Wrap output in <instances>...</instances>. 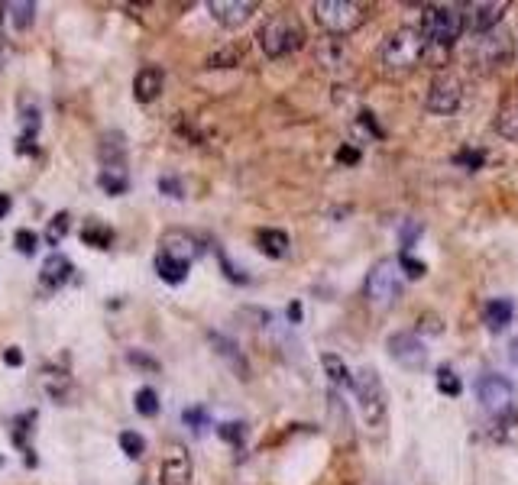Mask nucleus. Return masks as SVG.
I'll return each mask as SVG.
<instances>
[{
  "label": "nucleus",
  "mask_w": 518,
  "mask_h": 485,
  "mask_svg": "<svg viewBox=\"0 0 518 485\" xmlns=\"http://www.w3.org/2000/svg\"><path fill=\"white\" fill-rule=\"evenodd\" d=\"M428 55V39L415 26H399L383 43V72L386 75H408Z\"/></svg>",
  "instance_id": "nucleus-1"
},
{
  "label": "nucleus",
  "mask_w": 518,
  "mask_h": 485,
  "mask_svg": "<svg viewBox=\"0 0 518 485\" xmlns=\"http://www.w3.org/2000/svg\"><path fill=\"white\" fill-rule=\"evenodd\" d=\"M256 39H259V49H263L269 59H282V55H292L302 49L305 30L292 13H272V17L259 26Z\"/></svg>",
  "instance_id": "nucleus-2"
},
{
  "label": "nucleus",
  "mask_w": 518,
  "mask_h": 485,
  "mask_svg": "<svg viewBox=\"0 0 518 485\" xmlns=\"http://www.w3.org/2000/svg\"><path fill=\"white\" fill-rule=\"evenodd\" d=\"M311 13H315L321 30H327L331 36H350L366 23L370 7L360 4V0H318Z\"/></svg>",
  "instance_id": "nucleus-3"
},
{
  "label": "nucleus",
  "mask_w": 518,
  "mask_h": 485,
  "mask_svg": "<svg viewBox=\"0 0 518 485\" xmlns=\"http://www.w3.org/2000/svg\"><path fill=\"white\" fill-rule=\"evenodd\" d=\"M463 30V7L457 4H431L421 13V36L438 49H451Z\"/></svg>",
  "instance_id": "nucleus-4"
},
{
  "label": "nucleus",
  "mask_w": 518,
  "mask_h": 485,
  "mask_svg": "<svg viewBox=\"0 0 518 485\" xmlns=\"http://www.w3.org/2000/svg\"><path fill=\"white\" fill-rule=\"evenodd\" d=\"M402 298V266L399 259H379L366 275V301L376 311H389Z\"/></svg>",
  "instance_id": "nucleus-5"
},
{
  "label": "nucleus",
  "mask_w": 518,
  "mask_h": 485,
  "mask_svg": "<svg viewBox=\"0 0 518 485\" xmlns=\"http://www.w3.org/2000/svg\"><path fill=\"white\" fill-rule=\"evenodd\" d=\"M353 392H357L363 421L370 427H383L389 405H386V388H383V379H379V372L370 366L360 369L357 376H353Z\"/></svg>",
  "instance_id": "nucleus-6"
},
{
  "label": "nucleus",
  "mask_w": 518,
  "mask_h": 485,
  "mask_svg": "<svg viewBox=\"0 0 518 485\" xmlns=\"http://www.w3.org/2000/svg\"><path fill=\"white\" fill-rule=\"evenodd\" d=\"M476 398H480V405L496 414V418H506L515 408V385L506 379V376H496V372H489L480 382H476Z\"/></svg>",
  "instance_id": "nucleus-7"
},
{
  "label": "nucleus",
  "mask_w": 518,
  "mask_h": 485,
  "mask_svg": "<svg viewBox=\"0 0 518 485\" xmlns=\"http://www.w3.org/2000/svg\"><path fill=\"white\" fill-rule=\"evenodd\" d=\"M460 101H463L460 78L451 75V72H441L438 78L431 81L428 97H425V107L431 110V114H438V117H451V114H457Z\"/></svg>",
  "instance_id": "nucleus-8"
},
{
  "label": "nucleus",
  "mask_w": 518,
  "mask_h": 485,
  "mask_svg": "<svg viewBox=\"0 0 518 485\" xmlns=\"http://www.w3.org/2000/svg\"><path fill=\"white\" fill-rule=\"evenodd\" d=\"M470 59L480 65L483 72H493V68L509 65V59H512V39L506 33H496V30L483 33L480 39H476Z\"/></svg>",
  "instance_id": "nucleus-9"
},
{
  "label": "nucleus",
  "mask_w": 518,
  "mask_h": 485,
  "mask_svg": "<svg viewBox=\"0 0 518 485\" xmlns=\"http://www.w3.org/2000/svg\"><path fill=\"white\" fill-rule=\"evenodd\" d=\"M389 346V356L399 363L402 369H425L428 366V350H425V340H421L418 334H412V330H399V334H392L386 340Z\"/></svg>",
  "instance_id": "nucleus-10"
},
{
  "label": "nucleus",
  "mask_w": 518,
  "mask_h": 485,
  "mask_svg": "<svg viewBox=\"0 0 518 485\" xmlns=\"http://www.w3.org/2000/svg\"><path fill=\"white\" fill-rule=\"evenodd\" d=\"M509 4L506 0H476V4H467L463 7V26H467L470 33H493L499 20L506 17Z\"/></svg>",
  "instance_id": "nucleus-11"
},
{
  "label": "nucleus",
  "mask_w": 518,
  "mask_h": 485,
  "mask_svg": "<svg viewBox=\"0 0 518 485\" xmlns=\"http://www.w3.org/2000/svg\"><path fill=\"white\" fill-rule=\"evenodd\" d=\"M208 13L221 26H227V30H237V26H243L256 13V4L253 0H211Z\"/></svg>",
  "instance_id": "nucleus-12"
},
{
  "label": "nucleus",
  "mask_w": 518,
  "mask_h": 485,
  "mask_svg": "<svg viewBox=\"0 0 518 485\" xmlns=\"http://www.w3.org/2000/svg\"><path fill=\"white\" fill-rule=\"evenodd\" d=\"M192 482V456L185 447H169L166 460H162V485H188Z\"/></svg>",
  "instance_id": "nucleus-13"
},
{
  "label": "nucleus",
  "mask_w": 518,
  "mask_h": 485,
  "mask_svg": "<svg viewBox=\"0 0 518 485\" xmlns=\"http://www.w3.org/2000/svg\"><path fill=\"white\" fill-rule=\"evenodd\" d=\"M201 240L198 237H192V233H185V230H169L166 237H162V249L159 253H166V256H175V259H182V262H188V266H192V262L201 256Z\"/></svg>",
  "instance_id": "nucleus-14"
},
{
  "label": "nucleus",
  "mask_w": 518,
  "mask_h": 485,
  "mask_svg": "<svg viewBox=\"0 0 518 485\" xmlns=\"http://www.w3.org/2000/svg\"><path fill=\"white\" fill-rule=\"evenodd\" d=\"M162 85H166V75H162V68L146 65L133 78V97L140 104H149V101H156V97L162 94Z\"/></svg>",
  "instance_id": "nucleus-15"
},
{
  "label": "nucleus",
  "mask_w": 518,
  "mask_h": 485,
  "mask_svg": "<svg viewBox=\"0 0 518 485\" xmlns=\"http://www.w3.org/2000/svg\"><path fill=\"white\" fill-rule=\"evenodd\" d=\"M72 272H75V266L72 262H68L62 253H52L46 262H43V269H39V282H43V288H62L68 279H72Z\"/></svg>",
  "instance_id": "nucleus-16"
},
{
  "label": "nucleus",
  "mask_w": 518,
  "mask_h": 485,
  "mask_svg": "<svg viewBox=\"0 0 518 485\" xmlns=\"http://www.w3.org/2000/svg\"><path fill=\"white\" fill-rule=\"evenodd\" d=\"M512 301L509 298H493V301H486V308H483V324L489 334H502L509 324H512Z\"/></svg>",
  "instance_id": "nucleus-17"
},
{
  "label": "nucleus",
  "mask_w": 518,
  "mask_h": 485,
  "mask_svg": "<svg viewBox=\"0 0 518 485\" xmlns=\"http://www.w3.org/2000/svg\"><path fill=\"white\" fill-rule=\"evenodd\" d=\"M101 165L104 169H127V146L120 133L101 136Z\"/></svg>",
  "instance_id": "nucleus-18"
},
{
  "label": "nucleus",
  "mask_w": 518,
  "mask_h": 485,
  "mask_svg": "<svg viewBox=\"0 0 518 485\" xmlns=\"http://www.w3.org/2000/svg\"><path fill=\"white\" fill-rule=\"evenodd\" d=\"M208 340H211V346H214V353L224 356L227 363L237 369L240 379H250V366H247V359H243V353L237 350L234 340H227V337H221V334H208Z\"/></svg>",
  "instance_id": "nucleus-19"
},
{
  "label": "nucleus",
  "mask_w": 518,
  "mask_h": 485,
  "mask_svg": "<svg viewBox=\"0 0 518 485\" xmlns=\"http://www.w3.org/2000/svg\"><path fill=\"white\" fill-rule=\"evenodd\" d=\"M496 130L506 140H518V94H509L496 110Z\"/></svg>",
  "instance_id": "nucleus-20"
},
{
  "label": "nucleus",
  "mask_w": 518,
  "mask_h": 485,
  "mask_svg": "<svg viewBox=\"0 0 518 485\" xmlns=\"http://www.w3.org/2000/svg\"><path fill=\"white\" fill-rule=\"evenodd\" d=\"M188 262L182 259H175V256H166V253H159L156 256V272H159V279L162 282H169V285H182L188 279Z\"/></svg>",
  "instance_id": "nucleus-21"
},
{
  "label": "nucleus",
  "mask_w": 518,
  "mask_h": 485,
  "mask_svg": "<svg viewBox=\"0 0 518 485\" xmlns=\"http://www.w3.org/2000/svg\"><path fill=\"white\" fill-rule=\"evenodd\" d=\"M256 243H259V253H266L272 259H282L289 253V237H285L282 230H259Z\"/></svg>",
  "instance_id": "nucleus-22"
},
{
  "label": "nucleus",
  "mask_w": 518,
  "mask_h": 485,
  "mask_svg": "<svg viewBox=\"0 0 518 485\" xmlns=\"http://www.w3.org/2000/svg\"><path fill=\"white\" fill-rule=\"evenodd\" d=\"M321 363H324L327 379H331L334 385H340V388H353V376H350V369L344 366V359H340L337 353H324V356H321Z\"/></svg>",
  "instance_id": "nucleus-23"
},
{
  "label": "nucleus",
  "mask_w": 518,
  "mask_h": 485,
  "mask_svg": "<svg viewBox=\"0 0 518 485\" xmlns=\"http://www.w3.org/2000/svg\"><path fill=\"white\" fill-rule=\"evenodd\" d=\"M10 10V17H13V26L23 33V30H30L33 20H36V4L33 0H17V4H7Z\"/></svg>",
  "instance_id": "nucleus-24"
},
{
  "label": "nucleus",
  "mask_w": 518,
  "mask_h": 485,
  "mask_svg": "<svg viewBox=\"0 0 518 485\" xmlns=\"http://www.w3.org/2000/svg\"><path fill=\"white\" fill-rule=\"evenodd\" d=\"M98 185L107 194H124L127 191V169H101Z\"/></svg>",
  "instance_id": "nucleus-25"
},
{
  "label": "nucleus",
  "mask_w": 518,
  "mask_h": 485,
  "mask_svg": "<svg viewBox=\"0 0 518 485\" xmlns=\"http://www.w3.org/2000/svg\"><path fill=\"white\" fill-rule=\"evenodd\" d=\"M133 405H136V411L143 414V418H156V414H159V395H156V388H140V392H136V398H133Z\"/></svg>",
  "instance_id": "nucleus-26"
},
{
  "label": "nucleus",
  "mask_w": 518,
  "mask_h": 485,
  "mask_svg": "<svg viewBox=\"0 0 518 485\" xmlns=\"http://www.w3.org/2000/svg\"><path fill=\"white\" fill-rule=\"evenodd\" d=\"M81 240H85L88 246H94V249H107L114 240V230H107L101 224H88L85 230H81Z\"/></svg>",
  "instance_id": "nucleus-27"
},
{
  "label": "nucleus",
  "mask_w": 518,
  "mask_h": 485,
  "mask_svg": "<svg viewBox=\"0 0 518 485\" xmlns=\"http://www.w3.org/2000/svg\"><path fill=\"white\" fill-rule=\"evenodd\" d=\"M438 392L441 395H451V398H457L460 392H463V382L457 379V372L454 369H438Z\"/></svg>",
  "instance_id": "nucleus-28"
},
{
  "label": "nucleus",
  "mask_w": 518,
  "mask_h": 485,
  "mask_svg": "<svg viewBox=\"0 0 518 485\" xmlns=\"http://www.w3.org/2000/svg\"><path fill=\"white\" fill-rule=\"evenodd\" d=\"M120 450H124L130 460H140V456L146 453V440L136 431H124L120 434Z\"/></svg>",
  "instance_id": "nucleus-29"
},
{
  "label": "nucleus",
  "mask_w": 518,
  "mask_h": 485,
  "mask_svg": "<svg viewBox=\"0 0 518 485\" xmlns=\"http://www.w3.org/2000/svg\"><path fill=\"white\" fill-rule=\"evenodd\" d=\"M496 440L499 443H518V418H515V414H506V418H499V424H496Z\"/></svg>",
  "instance_id": "nucleus-30"
},
{
  "label": "nucleus",
  "mask_w": 518,
  "mask_h": 485,
  "mask_svg": "<svg viewBox=\"0 0 518 485\" xmlns=\"http://www.w3.org/2000/svg\"><path fill=\"white\" fill-rule=\"evenodd\" d=\"M399 266H402V272H405V279H425V272H428L425 262H418L412 253H402V256H399Z\"/></svg>",
  "instance_id": "nucleus-31"
},
{
  "label": "nucleus",
  "mask_w": 518,
  "mask_h": 485,
  "mask_svg": "<svg viewBox=\"0 0 518 485\" xmlns=\"http://www.w3.org/2000/svg\"><path fill=\"white\" fill-rule=\"evenodd\" d=\"M13 243H17V253L23 256H33L36 246H39V237L33 230H17V237H13Z\"/></svg>",
  "instance_id": "nucleus-32"
},
{
  "label": "nucleus",
  "mask_w": 518,
  "mask_h": 485,
  "mask_svg": "<svg viewBox=\"0 0 518 485\" xmlns=\"http://www.w3.org/2000/svg\"><path fill=\"white\" fill-rule=\"evenodd\" d=\"M65 233H68V214H56V217H52L49 230H46V240L56 246V243H62Z\"/></svg>",
  "instance_id": "nucleus-33"
},
{
  "label": "nucleus",
  "mask_w": 518,
  "mask_h": 485,
  "mask_svg": "<svg viewBox=\"0 0 518 485\" xmlns=\"http://www.w3.org/2000/svg\"><path fill=\"white\" fill-rule=\"evenodd\" d=\"M483 159H486V156H483L480 149H476V152H473V149H467V152H457V156H454V162H457V165H467L470 172H476V169H480V165H483Z\"/></svg>",
  "instance_id": "nucleus-34"
},
{
  "label": "nucleus",
  "mask_w": 518,
  "mask_h": 485,
  "mask_svg": "<svg viewBox=\"0 0 518 485\" xmlns=\"http://www.w3.org/2000/svg\"><path fill=\"white\" fill-rule=\"evenodd\" d=\"M421 230H425V227H421L418 220H412V224H405V227H402V246H405L402 253H408V246L415 243V237H421Z\"/></svg>",
  "instance_id": "nucleus-35"
},
{
  "label": "nucleus",
  "mask_w": 518,
  "mask_h": 485,
  "mask_svg": "<svg viewBox=\"0 0 518 485\" xmlns=\"http://www.w3.org/2000/svg\"><path fill=\"white\" fill-rule=\"evenodd\" d=\"M217 434H221L224 440H230V443H240L243 440V424H221L217 427Z\"/></svg>",
  "instance_id": "nucleus-36"
},
{
  "label": "nucleus",
  "mask_w": 518,
  "mask_h": 485,
  "mask_svg": "<svg viewBox=\"0 0 518 485\" xmlns=\"http://www.w3.org/2000/svg\"><path fill=\"white\" fill-rule=\"evenodd\" d=\"M185 421L195 427V431H201L204 424H208V414H204L201 408H192V411H185Z\"/></svg>",
  "instance_id": "nucleus-37"
},
{
  "label": "nucleus",
  "mask_w": 518,
  "mask_h": 485,
  "mask_svg": "<svg viewBox=\"0 0 518 485\" xmlns=\"http://www.w3.org/2000/svg\"><path fill=\"white\" fill-rule=\"evenodd\" d=\"M159 188H162V191H169V198H182V185H179V182H172V178H162Z\"/></svg>",
  "instance_id": "nucleus-38"
},
{
  "label": "nucleus",
  "mask_w": 518,
  "mask_h": 485,
  "mask_svg": "<svg viewBox=\"0 0 518 485\" xmlns=\"http://www.w3.org/2000/svg\"><path fill=\"white\" fill-rule=\"evenodd\" d=\"M4 363H7V366H20V363H23V356H20L17 346H10V350L4 353Z\"/></svg>",
  "instance_id": "nucleus-39"
},
{
  "label": "nucleus",
  "mask_w": 518,
  "mask_h": 485,
  "mask_svg": "<svg viewBox=\"0 0 518 485\" xmlns=\"http://www.w3.org/2000/svg\"><path fill=\"white\" fill-rule=\"evenodd\" d=\"M337 159H340V162H357L360 156H357V152H353V149H340V152H337Z\"/></svg>",
  "instance_id": "nucleus-40"
},
{
  "label": "nucleus",
  "mask_w": 518,
  "mask_h": 485,
  "mask_svg": "<svg viewBox=\"0 0 518 485\" xmlns=\"http://www.w3.org/2000/svg\"><path fill=\"white\" fill-rule=\"evenodd\" d=\"M10 214V194H0V220Z\"/></svg>",
  "instance_id": "nucleus-41"
},
{
  "label": "nucleus",
  "mask_w": 518,
  "mask_h": 485,
  "mask_svg": "<svg viewBox=\"0 0 518 485\" xmlns=\"http://www.w3.org/2000/svg\"><path fill=\"white\" fill-rule=\"evenodd\" d=\"M509 359H512V366H518V340L509 343Z\"/></svg>",
  "instance_id": "nucleus-42"
},
{
  "label": "nucleus",
  "mask_w": 518,
  "mask_h": 485,
  "mask_svg": "<svg viewBox=\"0 0 518 485\" xmlns=\"http://www.w3.org/2000/svg\"><path fill=\"white\" fill-rule=\"evenodd\" d=\"M289 317H292V321H298V317H302V308H298V304H292V308H289Z\"/></svg>",
  "instance_id": "nucleus-43"
},
{
  "label": "nucleus",
  "mask_w": 518,
  "mask_h": 485,
  "mask_svg": "<svg viewBox=\"0 0 518 485\" xmlns=\"http://www.w3.org/2000/svg\"><path fill=\"white\" fill-rule=\"evenodd\" d=\"M7 13H10V10H7V4H0V26H4V20H7Z\"/></svg>",
  "instance_id": "nucleus-44"
}]
</instances>
